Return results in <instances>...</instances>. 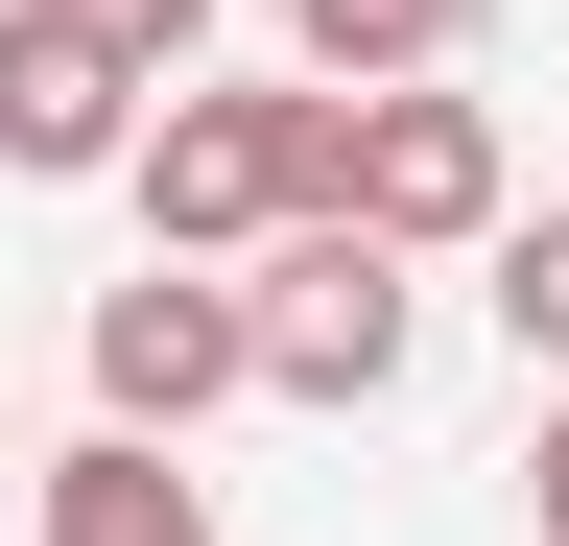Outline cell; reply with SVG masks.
I'll return each mask as SVG.
<instances>
[{
  "label": "cell",
  "mask_w": 569,
  "mask_h": 546,
  "mask_svg": "<svg viewBox=\"0 0 569 546\" xmlns=\"http://www.w3.org/2000/svg\"><path fill=\"white\" fill-rule=\"evenodd\" d=\"M119 190H142V261H261L332 190V96L309 72H167L142 143H119Z\"/></svg>",
  "instance_id": "cell-1"
},
{
  "label": "cell",
  "mask_w": 569,
  "mask_h": 546,
  "mask_svg": "<svg viewBox=\"0 0 569 546\" xmlns=\"http://www.w3.org/2000/svg\"><path fill=\"white\" fill-rule=\"evenodd\" d=\"M238 357H261V404H403V357H427V286L356 215H284L261 261H238Z\"/></svg>",
  "instance_id": "cell-2"
},
{
  "label": "cell",
  "mask_w": 569,
  "mask_h": 546,
  "mask_svg": "<svg viewBox=\"0 0 569 546\" xmlns=\"http://www.w3.org/2000/svg\"><path fill=\"white\" fill-rule=\"evenodd\" d=\"M309 215H356L380 261H451V238H498V215H522V167H498V96H451V72L332 96V190H309Z\"/></svg>",
  "instance_id": "cell-3"
},
{
  "label": "cell",
  "mask_w": 569,
  "mask_h": 546,
  "mask_svg": "<svg viewBox=\"0 0 569 546\" xmlns=\"http://www.w3.org/2000/svg\"><path fill=\"white\" fill-rule=\"evenodd\" d=\"M213 404H261V357H238V261H142V286H96V428L190 451Z\"/></svg>",
  "instance_id": "cell-4"
},
{
  "label": "cell",
  "mask_w": 569,
  "mask_h": 546,
  "mask_svg": "<svg viewBox=\"0 0 569 546\" xmlns=\"http://www.w3.org/2000/svg\"><path fill=\"white\" fill-rule=\"evenodd\" d=\"M142 48L119 24H71V0H0V167L24 190H119V143H142Z\"/></svg>",
  "instance_id": "cell-5"
},
{
  "label": "cell",
  "mask_w": 569,
  "mask_h": 546,
  "mask_svg": "<svg viewBox=\"0 0 569 546\" xmlns=\"http://www.w3.org/2000/svg\"><path fill=\"white\" fill-rule=\"evenodd\" d=\"M24 499H48V546H213V475H190V451H142V428H71Z\"/></svg>",
  "instance_id": "cell-6"
},
{
  "label": "cell",
  "mask_w": 569,
  "mask_h": 546,
  "mask_svg": "<svg viewBox=\"0 0 569 546\" xmlns=\"http://www.w3.org/2000/svg\"><path fill=\"white\" fill-rule=\"evenodd\" d=\"M284 48H309V96H380V72H451L475 0H284Z\"/></svg>",
  "instance_id": "cell-7"
},
{
  "label": "cell",
  "mask_w": 569,
  "mask_h": 546,
  "mask_svg": "<svg viewBox=\"0 0 569 546\" xmlns=\"http://www.w3.org/2000/svg\"><path fill=\"white\" fill-rule=\"evenodd\" d=\"M475 261H498V332H522V380H569V190H546V215H498Z\"/></svg>",
  "instance_id": "cell-8"
},
{
  "label": "cell",
  "mask_w": 569,
  "mask_h": 546,
  "mask_svg": "<svg viewBox=\"0 0 569 546\" xmlns=\"http://www.w3.org/2000/svg\"><path fill=\"white\" fill-rule=\"evenodd\" d=\"M71 24H119L142 72H190V48H213V0H71Z\"/></svg>",
  "instance_id": "cell-9"
},
{
  "label": "cell",
  "mask_w": 569,
  "mask_h": 546,
  "mask_svg": "<svg viewBox=\"0 0 569 546\" xmlns=\"http://www.w3.org/2000/svg\"><path fill=\"white\" fill-rule=\"evenodd\" d=\"M522 499H546V546H569V404H546V451H522Z\"/></svg>",
  "instance_id": "cell-10"
},
{
  "label": "cell",
  "mask_w": 569,
  "mask_h": 546,
  "mask_svg": "<svg viewBox=\"0 0 569 546\" xmlns=\"http://www.w3.org/2000/svg\"><path fill=\"white\" fill-rule=\"evenodd\" d=\"M0 475H24V428H0Z\"/></svg>",
  "instance_id": "cell-11"
}]
</instances>
